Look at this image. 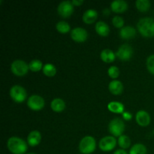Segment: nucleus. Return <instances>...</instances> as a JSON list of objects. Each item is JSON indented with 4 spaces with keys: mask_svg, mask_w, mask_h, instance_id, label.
<instances>
[{
    "mask_svg": "<svg viewBox=\"0 0 154 154\" xmlns=\"http://www.w3.org/2000/svg\"><path fill=\"white\" fill-rule=\"evenodd\" d=\"M137 29L144 37H153L154 19L153 17H150L141 18L137 23Z\"/></svg>",
    "mask_w": 154,
    "mask_h": 154,
    "instance_id": "obj_1",
    "label": "nucleus"
},
{
    "mask_svg": "<svg viewBox=\"0 0 154 154\" xmlns=\"http://www.w3.org/2000/svg\"><path fill=\"white\" fill-rule=\"evenodd\" d=\"M7 146L9 151L13 154H24L28 149L26 142L17 136L9 138L7 141Z\"/></svg>",
    "mask_w": 154,
    "mask_h": 154,
    "instance_id": "obj_2",
    "label": "nucleus"
},
{
    "mask_svg": "<svg viewBox=\"0 0 154 154\" xmlns=\"http://www.w3.org/2000/svg\"><path fill=\"white\" fill-rule=\"evenodd\" d=\"M96 148V139L91 135L84 136L79 144V150L83 154H90L95 151Z\"/></svg>",
    "mask_w": 154,
    "mask_h": 154,
    "instance_id": "obj_3",
    "label": "nucleus"
},
{
    "mask_svg": "<svg viewBox=\"0 0 154 154\" xmlns=\"http://www.w3.org/2000/svg\"><path fill=\"white\" fill-rule=\"evenodd\" d=\"M108 130L114 136L120 137L125 130L124 122L120 117L112 119L108 124Z\"/></svg>",
    "mask_w": 154,
    "mask_h": 154,
    "instance_id": "obj_4",
    "label": "nucleus"
},
{
    "mask_svg": "<svg viewBox=\"0 0 154 154\" xmlns=\"http://www.w3.org/2000/svg\"><path fill=\"white\" fill-rule=\"evenodd\" d=\"M10 96L15 102L21 103L26 99V90L22 86L16 84V85H14L11 87Z\"/></svg>",
    "mask_w": 154,
    "mask_h": 154,
    "instance_id": "obj_5",
    "label": "nucleus"
},
{
    "mask_svg": "<svg viewBox=\"0 0 154 154\" xmlns=\"http://www.w3.org/2000/svg\"><path fill=\"white\" fill-rule=\"evenodd\" d=\"M29 69V64L22 60H14L11 65V70L12 73L17 76H23L26 75Z\"/></svg>",
    "mask_w": 154,
    "mask_h": 154,
    "instance_id": "obj_6",
    "label": "nucleus"
},
{
    "mask_svg": "<svg viewBox=\"0 0 154 154\" xmlns=\"http://www.w3.org/2000/svg\"><path fill=\"white\" fill-rule=\"evenodd\" d=\"M45 102L42 96L37 94H33L29 96L27 101V105L33 111H40L45 107Z\"/></svg>",
    "mask_w": 154,
    "mask_h": 154,
    "instance_id": "obj_7",
    "label": "nucleus"
},
{
    "mask_svg": "<svg viewBox=\"0 0 154 154\" xmlns=\"http://www.w3.org/2000/svg\"><path fill=\"white\" fill-rule=\"evenodd\" d=\"M133 55V48L129 44H123L120 45L116 52V56L123 61L130 60Z\"/></svg>",
    "mask_w": 154,
    "mask_h": 154,
    "instance_id": "obj_8",
    "label": "nucleus"
},
{
    "mask_svg": "<svg viewBox=\"0 0 154 154\" xmlns=\"http://www.w3.org/2000/svg\"><path fill=\"white\" fill-rule=\"evenodd\" d=\"M57 11H58L59 14L63 17H68L73 13L74 5L72 4V1H69V0H65V1L61 2L58 5Z\"/></svg>",
    "mask_w": 154,
    "mask_h": 154,
    "instance_id": "obj_9",
    "label": "nucleus"
},
{
    "mask_svg": "<svg viewBox=\"0 0 154 154\" xmlns=\"http://www.w3.org/2000/svg\"><path fill=\"white\" fill-rule=\"evenodd\" d=\"M117 144V140L114 136L111 135H107L103 137L102 139L99 141V147L102 151L108 152L112 150Z\"/></svg>",
    "mask_w": 154,
    "mask_h": 154,
    "instance_id": "obj_10",
    "label": "nucleus"
},
{
    "mask_svg": "<svg viewBox=\"0 0 154 154\" xmlns=\"http://www.w3.org/2000/svg\"><path fill=\"white\" fill-rule=\"evenodd\" d=\"M71 37L77 42H84L88 37V32L83 27H75L71 30Z\"/></svg>",
    "mask_w": 154,
    "mask_h": 154,
    "instance_id": "obj_11",
    "label": "nucleus"
},
{
    "mask_svg": "<svg viewBox=\"0 0 154 154\" xmlns=\"http://www.w3.org/2000/svg\"><path fill=\"white\" fill-rule=\"evenodd\" d=\"M135 120L137 123L141 126H147L150 123V116L148 112L144 110H140L136 113Z\"/></svg>",
    "mask_w": 154,
    "mask_h": 154,
    "instance_id": "obj_12",
    "label": "nucleus"
},
{
    "mask_svg": "<svg viewBox=\"0 0 154 154\" xmlns=\"http://www.w3.org/2000/svg\"><path fill=\"white\" fill-rule=\"evenodd\" d=\"M41 141H42V134L38 130H33L30 132L27 137V142L31 147L38 145Z\"/></svg>",
    "mask_w": 154,
    "mask_h": 154,
    "instance_id": "obj_13",
    "label": "nucleus"
},
{
    "mask_svg": "<svg viewBox=\"0 0 154 154\" xmlns=\"http://www.w3.org/2000/svg\"><path fill=\"white\" fill-rule=\"evenodd\" d=\"M97 17H98L97 11L95 10V9L93 8L87 9V10L85 11V12L83 14V16H82L83 21L87 24L93 23L96 20Z\"/></svg>",
    "mask_w": 154,
    "mask_h": 154,
    "instance_id": "obj_14",
    "label": "nucleus"
},
{
    "mask_svg": "<svg viewBox=\"0 0 154 154\" xmlns=\"http://www.w3.org/2000/svg\"><path fill=\"white\" fill-rule=\"evenodd\" d=\"M111 8L116 13H123L128 8V3L124 0H114L111 2Z\"/></svg>",
    "mask_w": 154,
    "mask_h": 154,
    "instance_id": "obj_15",
    "label": "nucleus"
},
{
    "mask_svg": "<svg viewBox=\"0 0 154 154\" xmlns=\"http://www.w3.org/2000/svg\"><path fill=\"white\" fill-rule=\"evenodd\" d=\"M136 35V29L132 26H124L120 30V35L122 38L130 39Z\"/></svg>",
    "mask_w": 154,
    "mask_h": 154,
    "instance_id": "obj_16",
    "label": "nucleus"
},
{
    "mask_svg": "<svg viewBox=\"0 0 154 154\" xmlns=\"http://www.w3.org/2000/svg\"><path fill=\"white\" fill-rule=\"evenodd\" d=\"M95 29H96V32L101 36H107L110 32V27L107 23L105 21H98L95 26Z\"/></svg>",
    "mask_w": 154,
    "mask_h": 154,
    "instance_id": "obj_17",
    "label": "nucleus"
},
{
    "mask_svg": "<svg viewBox=\"0 0 154 154\" xmlns=\"http://www.w3.org/2000/svg\"><path fill=\"white\" fill-rule=\"evenodd\" d=\"M110 92L114 95H119L123 92V85L122 82L118 80H113L108 84Z\"/></svg>",
    "mask_w": 154,
    "mask_h": 154,
    "instance_id": "obj_18",
    "label": "nucleus"
},
{
    "mask_svg": "<svg viewBox=\"0 0 154 154\" xmlns=\"http://www.w3.org/2000/svg\"><path fill=\"white\" fill-rule=\"evenodd\" d=\"M108 108L110 111L116 114H123L124 112V105L123 103L117 101H112L108 105Z\"/></svg>",
    "mask_w": 154,
    "mask_h": 154,
    "instance_id": "obj_19",
    "label": "nucleus"
},
{
    "mask_svg": "<svg viewBox=\"0 0 154 154\" xmlns=\"http://www.w3.org/2000/svg\"><path fill=\"white\" fill-rule=\"evenodd\" d=\"M51 107L53 111L56 112H61L66 108V103L63 99L60 98H56L51 101Z\"/></svg>",
    "mask_w": 154,
    "mask_h": 154,
    "instance_id": "obj_20",
    "label": "nucleus"
},
{
    "mask_svg": "<svg viewBox=\"0 0 154 154\" xmlns=\"http://www.w3.org/2000/svg\"><path fill=\"white\" fill-rule=\"evenodd\" d=\"M100 57L102 61L105 63H111L115 60L116 54H114V51H111V49L106 48L102 50L100 54Z\"/></svg>",
    "mask_w": 154,
    "mask_h": 154,
    "instance_id": "obj_21",
    "label": "nucleus"
},
{
    "mask_svg": "<svg viewBox=\"0 0 154 154\" xmlns=\"http://www.w3.org/2000/svg\"><path fill=\"white\" fill-rule=\"evenodd\" d=\"M147 147L141 143L135 144L129 150V154H147Z\"/></svg>",
    "mask_w": 154,
    "mask_h": 154,
    "instance_id": "obj_22",
    "label": "nucleus"
},
{
    "mask_svg": "<svg viewBox=\"0 0 154 154\" xmlns=\"http://www.w3.org/2000/svg\"><path fill=\"white\" fill-rule=\"evenodd\" d=\"M42 71H43V73L48 77L54 76L57 73V69L52 63H46L44 65Z\"/></svg>",
    "mask_w": 154,
    "mask_h": 154,
    "instance_id": "obj_23",
    "label": "nucleus"
},
{
    "mask_svg": "<svg viewBox=\"0 0 154 154\" xmlns=\"http://www.w3.org/2000/svg\"><path fill=\"white\" fill-rule=\"evenodd\" d=\"M135 5L136 8L140 11H147L150 8L151 3L149 0H136L135 2Z\"/></svg>",
    "mask_w": 154,
    "mask_h": 154,
    "instance_id": "obj_24",
    "label": "nucleus"
},
{
    "mask_svg": "<svg viewBox=\"0 0 154 154\" xmlns=\"http://www.w3.org/2000/svg\"><path fill=\"white\" fill-rule=\"evenodd\" d=\"M56 28L57 31L61 33H66L71 30V26L68 22L65 20H60L56 24Z\"/></svg>",
    "mask_w": 154,
    "mask_h": 154,
    "instance_id": "obj_25",
    "label": "nucleus"
},
{
    "mask_svg": "<svg viewBox=\"0 0 154 154\" xmlns=\"http://www.w3.org/2000/svg\"><path fill=\"white\" fill-rule=\"evenodd\" d=\"M118 144L122 149H126L130 146L131 140L129 136L126 135H122L118 138Z\"/></svg>",
    "mask_w": 154,
    "mask_h": 154,
    "instance_id": "obj_26",
    "label": "nucleus"
},
{
    "mask_svg": "<svg viewBox=\"0 0 154 154\" xmlns=\"http://www.w3.org/2000/svg\"><path fill=\"white\" fill-rule=\"evenodd\" d=\"M43 64L41 60H38V59H35L32 60L29 63V69L32 72H38L41 69H43Z\"/></svg>",
    "mask_w": 154,
    "mask_h": 154,
    "instance_id": "obj_27",
    "label": "nucleus"
},
{
    "mask_svg": "<svg viewBox=\"0 0 154 154\" xmlns=\"http://www.w3.org/2000/svg\"><path fill=\"white\" fill-rule=\"evenodd\" d=\"M108 74L111 78H114V80H115V78H117L120 75V69L117 66H111L108 69Z\"/></svg>",
    "mask_w": 154,
    "mask_h": 154,
    "instance_id": "obj_28",
    "label": "nucleus"
},
{
    "mask_svg": "<svg viewBox=\"0 0 154 154\" xmlns=\"http://www.w3.org/2000/svg\"><path fill=\"white\" fill-rule=\"evenodd\" d=\"M112 23L114 26L117 27V28H122L124 26V20L122 17L116 15L112 18Z\"/></svg>",
    "mask_w": 154,
    "mask_h": 154,
    "instance_id": "obj_29",
    "label": "nucleus"
},
{
    "mask_svg": "<svg viewBox=\"0 0 154 154\" xmlns=\"http://www.w3.org/2000/svg\"><path fill=\"white\" fill-rule=\"evenodd\" d=\"M147 68L149 72L154 75V54L149 56L147 59Z\"/></svg>",
    "mask_w": 154,
    "mask_h": 154,
    "instance_id": "obj_30",
    "label": "nucleus"
},
{
    "mask_svg": "<svg viewBox=\"0 0 154 154\" xmlns=\"http://www.w3.org/2000/svg\"><path fill=\"white\" fill-rule=\"evenodd\" d=\"M122 115H123V118L124 119V120H128V121L130 120L132 117V114H131L130 112H129V111H124V112L122 114Z\"/></svg>",
    "mask_w": 154,
    "mask_h": 154,
    "instance_id": "obj_31",
    "label": "nucleus"
},
{
    "mask_svg": "<svg viewBox=\"0 0 154 154\" xmlns=\"http://www.w3.org/2000/svg\"><path fill=\"white\" fill-rule=\"evenodd\" d=\"M72 4L74 5H77V6H79L81 5H82L83 3H84V1L83 0H72Z\"/></svg>",
    "mask_w": 154,
    "mask_h": 154,
    "instance_id": "obj_32",
    "label": "nucleus"
},
{
    "mask_svg": "<svg viewBox=\"0 0 154 154\" xmlns=\"http://www.w3.org/2000/svg\"><path fill=\"white\" fill-rule=\"evenodd\" d=\"M114 154H128V153L127 152H126L125 150H123V149H118V150H117L115 152H114Z\"/></svg>",
    "mask_w": 154,
    "mask_h": 154,
    "instance_id": "obj_33",
    "label": "nucleus"
},
{
    "mask_svg": "<svg viewBox=\"0 0 154 154\" xmlns=\"http://www.w3.org/2000/svg\"><path fill=\"white\" fill-rule=\"evenodd\" d=\"M26 154H36V153H26Z\"/></svg>",
    "mask_w": 154,
    "mask_h": 154,
    "instance_id": "obj_34",
    "label": "nucleus"
}]
</instances>
